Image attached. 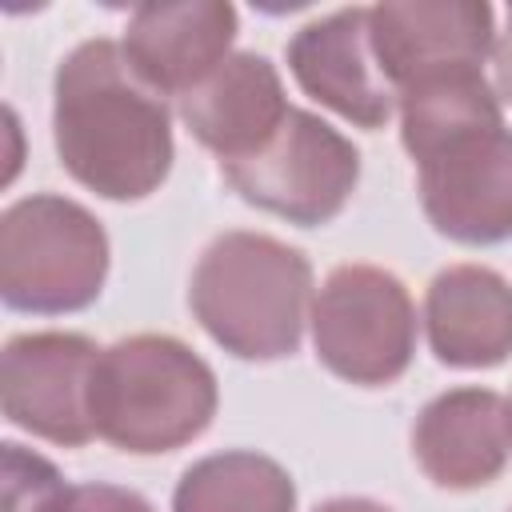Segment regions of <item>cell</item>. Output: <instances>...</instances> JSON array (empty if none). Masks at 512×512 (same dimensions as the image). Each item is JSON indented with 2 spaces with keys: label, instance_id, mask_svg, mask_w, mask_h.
<instances>
[{
  "label": "cell",
  "instance_id": "cell-2",
  "mask_svg": "<svg viewBox=\"0 0 512 512\" xmlns=\"http://www.w3.org/2000/svg\"><path fill=\"white\" fill-rule=\"evenodd\" d=\"M196 324L236 360L268 364L300 348L312 316V264L268 232L216 236L188 284Z\"/></svg>",
  "mask_w": 512,
  "mask_h": 512
},
{
  "label": "cell",
  "instance_id": "cell-20",
  "mask_svg": "<svg viewBox=\"0 0 512 512\" xmlns=\"http://www.w3.org/2000/svg\"><path fill=\"white\" fill-rule=\"evenodd\" d=\"M316 512H392L376 500H364V496H336V500H324L316 504Z\"/></svg>",
  "mask_w": 512,
  "mask_h": 512
},
{
  "label": "cell",
  "instance_id": "cell-19",
  "mask_svg": "<svg viewBox=\"0 0 512 512\" xmlns=\"http://www.w3.org/2000/svg\"><path fill=\"white\" fill-rule=\"evenodd\" d=\"M492 88L500 104H512V4H508V24L492 44Z\"/></svg>",
  "mask_w": 512,
  "mask_h": 512
},
{
  "label": "cell",
  "instance_id": "cell-11",
  "mask_svg": "<svg viewBox=\"0 0 512 512\" xmlns=\"http://www.w3.org/2000/svg\"><path fill=\"white\" fill-rule=\"evenodd\" d=\"M236 8L224 0L140 4L124 28V60L156 96H184L232 52Z\"/></svg>",
  "mask_w": 512,
  "mask_h": 512
},
{
  "label": "cell",
  "instance_id": "cell-4",
  "mask_svg": "<svg viewBox=\"0 0 512 512\" xmlns=\"http://www.w3.org/2000/svg\"><path fill=\"white\" fill-rule=\"evenodd\" d=\"M108 280V232L76 200L36 192L0 216V296L16 312L60 316L96 304Z\"/></svg>",
  "mask_w": 512,
  "mask_h": 512
},
{
  "label": "cell",
  "instance_id": "cell-10",
  "mask_svg": "<svg viewBox=\"0 0 512 512\" xmlns=\"http://www.w3.org/2000/svg\"><path fill=\"white\" fill-rule=\"evenodd\" d=\"M288 72L304 96L364 132L384 128L400 104L372 56L368 8H340L308 20L288 40Z\"/></svg>",
  "mask_w": 512,
  "mask_h": 512
},
{
  "label": "cell",
  "instance_id": "cell-12",
  "mask_svg": "<svg viewBox=\"0 0 512 512\" xmlns=\"http://www.w3.org/2000/svg\"><path fill=\"white\" fill-rule=\"evenodd\" d=\"M512 452L508 400L492 388H452L428 400L412 424V456L420 472L448 492L492 484Z\"/></svg>",
  "mask_w": 512,
  "mask_h": 512
},
{
  "label": "cell",
  "instance_id": "cell-14",
  "mask_svg": "<svg viewBox=\"0 0 512 512\" xmlns=\"http://www.w3.org/2000/svg\"><path fill=\"white\" fill-rule=\"evenodd\" d=\"M428 348L448 368H496L512 356V284L484 264H452L424 292Z\"/></svg>",
  "mask_w": 512,
  "mask_h": 512
},
{
  "label": "cell",
  "instance_id": "cell-21",
  "mask_svg": "<svg viewBox=\"0 0 512 512\" xmlns=\"http://www.w3.org/2000/svg\"><path fill=\"white\" fill-rule=\"evenodd\" d=\"M508 428H512V396H508Z\"/></svg>",
  "mask_w": 512,
  "mask_h": 512
},
{
  "label": "cell",
  "instance_id": "cell-6",
  "mask_svg": "<svg viewBox=\"0 0 512 512\" xmlns=\"http://www.w3.org/2000/svg\"><path fill=\"white\" fill-rule=\"evenodd\" d=\"M220 176L244 204L296 228H320L352 200L360 184V152L328 120L292 108L260 152L220 164Z\"/></svg>",
  "mask_w": 512,
  "mask_h": 512
},
{
  "label": "cell",
  "instance_id": "cell-3",
  "mask_svg": "<svg viewBox=\"0 0 512 512\" xmlns=\"http://www.w3.org/2000/svg\"><path fill=\"white\" fill-rule=\"evenodd\" d=\"M216 404V372L176 336L140 332L100 348L88 412L96 436L116 452H176L208 432Z\"/></svg>",
  "mask_w": 512,
  "mask_h": 512
},
{
  "label": "cell",
  "instance_id": "cell-18",
  "mask_svg": "<svg viewBox=\"0 0 512 512\" xmlns=\"http://www.w3.org/2000/svg\"><path fill=\"white\" fill-rule=\"evenodd\" d=\"M64 512H156V508L132 488L96 480V484H76Z\"/></svg>",
  "mask_w": 512,
  "mask_h": 512
},
{
  "label": "cell",
  "instance_id": "cell-17",
  "mask_svg": "<svg viewBox=\"0 0 512 512\" xmlns=\"http://www.w3.org/2000/svg\"><path fill=\"white\" fill-rule=\"evenodd\" d=\"M4 452V512H64L72 488L60 480L56 464L28 452L24 444H0Z\"/></svg>",
  "mask_w": 512,
  "mask_h": 512
},
{
  "label": "cell",
  "instance_id": "cell-7",
  "mask_svg": "<svg viewBox=\"0 0 512 512\" xmlns=\"http://www.w3.org/2000/svg\"><path fill=\"white\" fill-rule=\"evenodd\" d=\"M428 224L468 248L512 240V132L504 124L448 136L416 160Z\"/></svg>",
  "mask_w": 512,
  "mask_h": 512
},
{
  "label": "cell",
  "instance_id": "cell-1",
  "mask_svg": "<svg viewBox=\"0 0 512 512\" xmlns=\"http://www.w3.org/2000/svg\"><path fill=\"white\" fill-rule=\"evenodd\" d=\"M52 140L64 172L88 192L128 204L172 172V112L128 68L124 48L96 36L76 44L52 80Z\"/></svg>",
  "mask_w": 512,
  "mask_h": 512
},
{
  "label": "cell",
  "instance_id": "cell-16",
  "mask_svg": "<svg viewBox=\"0 0 512 512\" xmlns=\"http://www.w3.org/2000/svg\"><path fill=\"white\" fill-rule=\"evenodd\" d=\"M504 124L500 96L484 80V68L420 80L400 92V144L412 160L444 144L448 136Z\"/></svg>",
  "mask_w": 512,
  "mask_h": 512
},
{
  "label": "cell",
  "instance_id": "cell-15",
  "mask_svg": "<svg viewBox=\"0 0 512 512\" xmlns=\"http://www.w3.org/2000/svg\"><path fill=\"white\" fill-rule=\"evenodd\" d=\"M172 512H296V484L272 456L232 448L184 468Z\"/></svg>",
  "mask_w": 512,
  "mask_h": 512
},
{
  "label": "cell",
  "instance_id": "cell-9",
  "mask_svg": "<svg viewBox=\"0 0 512 512\" xmlns=\"http://www.w3.org/2000/svg\"><path fill=\"white\" fill-rule=\"evenodd\" d=\"M368 40L400 100L420 80L484 68L496 44V12L484 0H388L368 8Z\"/></svg>",
  "mask_w": 512,
  "mask_h": 512
},
{
  "label": "cell",
  "instance_id": "cell-13",
  "mask_svg": "<svg viewBox=\"0 0 512 512\" xmlns=\"http://www.w3.org/2000/svg\"><path fill=\"white\" fill-rule=\"evenodd\" d=\"M176 112L220 164H232L260 152L276 136L292 104L284 100L280 72L268 56L232 52L208 80L180 96Z\"/></svg>",
  "mask_w": 512,
  "mask_h": 512
},
{
  "label": "cell",
  "instance_id": "cell-8",
  "mask_svg": "<svg viewBox=\"0 0 512 512\" xmlns=\"http://www.w3.org/2000/svg\"><path fill=\"white\" fill-rule=\"evenodd\" d=\"M100 348L80 332H20L0 352L4 420L60 448H84L96 428L88 412Z\"/></svg>",
  "mask_w": 512,
  "mask_h": 512
},
{
  "label": "cell",
  "instance_id": "cell-5",
  "mask_svg": "<svg viewBox=\"0 0 512 512\" xmlns=\"http://www.w3.org/2000/svg\"><path fill=\"white\" fill-rule=\"evenodd\" d=\"M316 360L344 384H396L416 356V304L400 276L376 264H340L312 300Z\"/></svg>",
  "mask_w": 512,
  "mask_h": 512
}]
</instances>
